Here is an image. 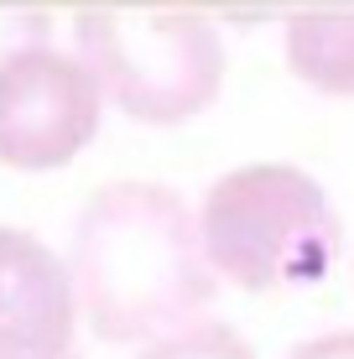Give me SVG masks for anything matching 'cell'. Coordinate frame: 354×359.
Wrapping results in <instances>:
<instances>
[{
  "label": "cell",
  "mask_w": 354,
  "mask_h": 359,
  "mask_svg": "<svg viewBox=\"0 0 354 359\" xmlns=\"http://www.w3.org/2000/svg\"><path fill=\"white\" fill-rule=\"evenodd\" d=\"M47 36V21L32 11H0V63H11L16 53H27Z\"/></svg>",
  "instance_id": "obj_8"
},
{
  "label": "cell",
  "mask_w": 354,
  "mask_h": 359,
  "mask_svg": "<svg viewBox=\"0 0 354 359\" xmlns=\"http://www.w3.org/2000/svg\"><path fill=\"white\" fill-rule=\"evenodd\" d=\"M287 359H354V333H323V339H308Z\"/></svg>",
  "instance_id": "obj_9"
},
{
  "label": "cell",
  "mask_w": 354,
  "mask_h": 359,
  "mask_svg": "<svg viewBox=\"0 0 354 359\" xmlns=\"http://www.w3.org/2000/svg\"><path fill=\"white\" fill-rule=\"evenodd\" d=\"M100 79L89 63L27 47L0 63V162L21 172L57 167L94 135Z\"/></svg>",
  "instance_id": "obj_4"
},
{
  "label": "cell",
  "mask_w": 354,
  "mask_h": 359,
  "mask_svg": "<svg viewBox=\"0 0 354 359\" xmlns=\"http://www.w3.org/2000/svg\"><path fill=\"white\" fill-rule=\"evenodd\" d=\"M79 47L100 89L141 120H182L203 109L224 73L219 32L198 16L100 11L79 21Z\"/></svg>",
  "instance_id": "obj_3"
},
{
  "label": "cell",
  "mask_w": 354,
  "mask_h": 359,
  "mask_svg": "<svg viewBox=\"0 0 354 359\" xmlns=\"http://www.w3.org/2000/svg\"><path fill=\"white\" fill-rule=\"evenodd\" d=\"M292 68L323 83L328 94H354V16H313L287 32Z\"/></svg>",
  "instance_id": "obj_6"
},
{
  "label": "cell",
  "mask_w": 354,
  "mask_h": 359,
  "mask_svg": "<svg viewBox=\"0 0 354 359\" xmlns=\"http://www.w3.org/2000/svg\"><path fill=\"white\" fill-rule=\"evenodd\" d=\"M141 359H255V354L229 323H193V328H172L156 344H146Z\"/></svg>",
  "instance_id": "obj_7"
},
{
  "label": "cell",
  "mask_w": 354,
  "mask_h": 359,
  "mask_svg": "<svg viewBox=\"0 0 354 359\" xmlns=\"http://www.w3.org/2000/svg\"><path fill=\"white\" fill-rule=\"evenodd\" d=\"M73 276L32 234L0 229V359H79Z\"/></svg>",
  "instance_id": "obj_5"
},
{
  "label": "cell",
  "mask_w": 354,
  "mask_h": 359,
  "mask_svg": "<svg viewBox=\"0 0 354 359\" xmlns=\"http://www.w3.org/2000/svg\"><path fill=\"white\" fill-rule=\"evenodd\" d=\"M203 250L219 276L250 292L318 281L339 250V224L323 193L287 167L224 177L203 208Z\"/></svg>",
  "instance_id": "obj_2"
},
{
  "label": "cell",
  "mask_w": 354,
  "mask_h": 359,
  "mask_svg": "<svg viewBox=\"0 0 354 359\" xmlns=\"http://www.w3.org/2000/svg\"><path fill=\"white\" fill-rule=\"evenodd\" d=\"M73 292L104 344H156L214 297V266L182 198L104 188L73 229Z\"/></svg>",
  "instance_id": "obj_1"
}]
</instances>
